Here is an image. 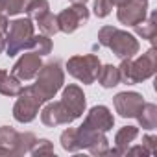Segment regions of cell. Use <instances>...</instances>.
<instances>
[{
	"label": "cell",
	"mask_w": 157,
	"mask_h": 157,
	"mask_svg": "<svg viewBox=\"0 0 157 157\" xmlns=\"http://www.w3.org/2000/svg\"><path fill=\"white\" fill-rule=\"evenodd\" d=\"M37 22V26H39V30H41V33H44V35H48V37H52V35H56L57 32H59V24H57V15H54V13H46V15H43L39 21H35Z\"/></svg>",
	"instance_id": "22"
},
{
	"label": "cell",
	"mask_w": 157,
	"mask_h": 157,
	"mask_svg": "<svg viewBox=\"0 0 157 157\" xmlns=\"http://www.w3.org/2000/svg\"><path fill=\"white\" fill-rule=\"evenodd\" d=\"M98 83L104 87V89H113L120 83V74H118V67L115 65H104L100 67V72H98Z\"/></svg>",
	"instance_id": "17"
},
{
	"label": "cell",
	"mask_w": 157,
	"mask_h": 157,
	"mask_svg": "<svg viewBox=\"0 0 157 157\" xmlns=\"http://www.w3.org/2000/svg\"><path fill=\"white\" fill-rule=\"evenodd\" d=\"M37 137L32 133V131H24V133H19V142H17V155H24V153H30L32 146L35 144Z\"/></svg>",
	"instance_id": "25"
},
{
	"label": "cell",
	"mask_w": 157,
	"mask_h": 157,
	"mask_svg": "<svg viewBox=\"0 0 157 157\" xmlns=\"http://www.w3.org/2000/svg\"><path fill=\"white\" fill-rule=\"evenodd\" d=\"M21 91H22L21 80H17L11 72H6V76L0 80V94L10 96V98H15V96L21 94Z\"/></svg>",
	"instance_id": "18"
},
{
	"label": "cell",
	"mask_w": 157,
	"mask_h": 157,
	"mask_svg": "<svg viewBox=\"0 0 157 157\" xmlns=\"http://www.w3.org/2000/svg\"><path fill=\"white\" fill-rule=\"evenodd\" d=\"M113 2V6H122L124 2H128V0H111Z\"/></svg>",
	"instance_id": "32"
},
{
	"label": "cell",
	"mask_w": 157,
	"mask_h": 157,
	"mask_svg": "<svg viewBox=\"0 0 157 157\" xmlns=\"http://www.w3.org/2000/svg\"><path fill=\"white\" fill-rule=\"evenodd\" d=\"M89 21V10L85 8V4H72L70 8L63 10L57 15V24H59V32L63 33H74L80 26L87 24Z\"/></svg>",
	"instance_id": "7"
},
{
	"label": "cell",
	"mask_w": 157,
	"mask_h": 157,
	"mask_svg": "<svg viewBox=\"0 0 157 157\" xmlns=\"http://www.w3.org/2000/svg\"><path fill=\"white\" fill-rule=\"evenodd\" d=\"M28 4H30V0H0V13L6 17H15L26 11Z\"/></svg>",
	"instance_id": "21"
},
{
	"label": "cell",
	"mask_w": 157,
	"mask_h": 157,
	"mask_svg": "<svg viewBox=\"0 0 157 157\" xmlns=\"http://www.w3.org/2000/svg\"><path fill=\"white\" fill-rule=\"evenodd\" d=\"M139 137L137 126H124L115 135V150H107V155H126L131 142Z\"/></svg>",
	"instance_id": "14"
},
{
	"label": "cell",
	"mask_w": 157,
	"mask_h": 157,
	"mask_svg": "<svg viewBox=\"0 0 157 157\" xmlns=\"http://www.w3.org/2000/svg\"><path fill=\"white\" fill-rule=\"evenodd\" d=\"M30 153L35 155V157H39V155H52L54 153V144L48 139H37L35 144L32 146Z\"/></svg>",
	"instance_id": "27"
},
{
	"label": "cell",
	"mask_w": 157,
	"mask_h": 157,
	"mask_svg": "<svg viewBox=\"0 0 157 157\" xmlns=\"http://www.w3.org/2000/svg\"><path fill=\"white\" fill-rule=\"evenodd\" d=\"M113 105H115V111L122 118H135L137 113L140 111V107L144 105V98H142L140 93L124 91V93H118L113 98Z\"/></svg>",
	"instance_id": "8"
},
{
	"label": "cell",
	"mask_w": 157,
	"mask_h": 157,
	"mask_svg": "<svg viewBox=\"0 0 157 157\" xmlns=\"http://www.w3.org/2000/svg\"><path fill=\"white\" fill-rule=\"evenodd\" d=\"M35 54L39 56H48L52 52V39L44 33L41 35H33V41H32V46H30Z\"/></svg>",
	"instance_id": "24"
},
{
	"label": "cell",
	"mask_w": 157,
	"mask_h": 157,
	"mask_svg": "<svg viewBox=\"0 0 157 157\" xmlns=\"http://www.w3.org/2000/svg\"><path fill=\"white\" fill-rule=\"evenodd\" d=\"M41 122L48 128H57V126H68L74 122L72 115L65 107V104L59 102H50L41 109Z\"/></svg>",
	"instance_id": "9"
},
{
	"label": "cell",
	"mask_w": 157,
	"mask_h": 157,
	"mask_svg": "<svg viewBox=\"0 0 157 157\" xmlns=\"http://www.w3.org/2000/svg\"><path fill=\"white\" fill-rule=\"evenodd\" d=\"M8 26H10L8 17L0 13V54L6 50V33H8Z\"/></svg>",
	"instance_id": "29"
},
{
	"label": "cell",
	"mask_w": 157,
	"mask_h": 157,
	"mask_svg": "<svg viewBox=\"0 0 157 157\" xmlns=\"http://www.w3.org/2000/svg\"><path fill=\"white\" fill-rule=\"evenodd\" d=\"M93 11H94V15L98 19H105L113 11V2H111V0H94Z\"/></svg>",
	"instance_id": "28"
},
{
	"label": "cell",
	"mask_w": 157,
	"mask_h": 157,
	"mask_svg": "<svg viewBox=\"0 0 157 157\" xmlns=\"http://www.w3.org/2000/svg\"><path fill=\"white\" fill-rule=\"evenodd\" d=\"M83 124L89 126L91 129L107 133V131L113 129V126H115V117H113V113L109 111V107H105V105H94V107L89 109V113H87Z\"/></svg>",
	"instance_id": "13"
},
{
	"label": "cell",
	"mask_w": 157,
	"mask_h": 157,
	"mask_svg": "<svg viewBox=\"0 0 157 157\" xmlns=\"http://www.w3.org/2000/svg\"><path fill=\"white\" fill-rule=\"evenodd\" d=\"M107 48H111V52L120 57V59H128V57H133L135 54H139V41L135 39L133 33L126 32V30H118L115 28L111 37H109V43H107Z\"/></svg>",
	"instance_id": "6"
},
{
	"label": "cell",
	"mask_w": 157,
	"mask_h": 157,
	"mask_svg": "<svg viewBox=\"0 0 157 157\" xmlns=\"http://www.w3.org/2000/svg\"><path fill=\"white\" fill-rule=\"evenodd\" d=\"M46 102L43 100V96L37 93V89L33 85L22 87V91L17 96V102L13 105V118L21 124H30L32 120H35L39 109Z\"/></svg>",
	"instance_id": "4"
},
{
	"label": "cell",
	"mask_w": 157,
	"mask_h": 157,
	"mask_svg": "<svg viewBox=\"0 0 157 157\" xmlns=\"http://www.w3.org/2000/svg\"><path fill=\"white\" fill-rule=\"evenodd\" d=\"M135 33L142 39H148V41H155V35H157V26H155V13L150 15V19L146 21H140L133 26Z\"/></svg>",
	"instance_id": "19"
},
{
	"label": "cell",
	"mask_w": 157,
	"mask_h": 157,
	"mask_svg": "<svg viewBox=\"0 0 157 157\" xmlns=\"http://www.w3.org/2000/svg\"><path fill=\"white\" fill-rule=\"evenodd\" d=\"M100 59L94 54H85V56H72L67 61V72L76 78L83 85H91L96 82L98 72H100Z\"/></svg>",
	"instance_id": "5"
},
{
	"label": "cell",
	"mask_w": 157,
	"mask_h": 157,
	"mask_svg": "<svg viewBox=\"0 0 157 157\" xmlns=\"http://www.w3.org/2000/svg\"><path fill=\"white\" fill-rule=\"evenodd\" d=\"M63 83H65V70L61 67V61L54 59V61H48L46 65H43L39 68L33 87L43 96V100L48 102L63 89Z\"/></svg>",
	"instance_id": "2"
},
{
	"label": "cell",
	"mask_w": 157,
	"mask_h": 157,
	"mask_svg": "<svg viewBox=\"0 0 157 157\" xmlns=\"http://www.w3.org/2000/svg\"><path fill=\"white\" fill-rule=\"evenodd\" d=\"M35 35V24L26 17V19H15L8 26L6 33V56L13 57L21 54L22 50L32 46Z\"/></svg>",
	"instance_id": "3"
},
{
	"label": "cell",
	"mask_w": 157,
	"mask_h": 157,
	"mask_svg": "<svg viewBox=\"0 0 157 157\" xmlns=\"http://www.w3.org/2000/svg\"><path fill=\"white\" fill-rule=\"evenodd\" d=\"M70 2H72V4H87L89 0H70Z\"/></svg>",
	"instance_id": "33"
},
{
	"label": "cell",
	"mask_w": 157,
	"mask_h": 157,
	"mask_svg": "<svg viewBox=\"0 0 157 157\" xmlns=\"http://www.w3.org/2000/svg\"><path fill=\"white\" fill-rule=\"evenodd\" d=\"M4 76H6V70H2V68H0V80H2Z\"/></svg>",
	"instance_id": "34"
},
{
	"label": "cell",
	"mask_w": 157,
	"mask_h": 157,
	"mask_svg": "<svg viewBox=\"0 0 157 157\" xmlns=\"http://www.w3.org/2000/svg\"><path fill=\"white\" fill-rule=\"evenodd\" d=\"M48 11H50L48 0H30V4L26 6V15L30 21H39Z\"/></svg>",
	"instance_id": "23"
},
{
	"label": "cell",
	"mask_w": 157,
	"mask_h": 157,
	"mask_svg": "<svg viewBox=\"0 0 157 157\" xmlns=\"http://www.w3.org/2000/svg\"><path fill=\"white\" fill-rule=\"evenodd\" d=\"M148 15V0H128L122 6H118L117 19L120 24L135 26L137 22L144 21Z\"/></svg>",
	"instance_id": "10"
},
{
	"label": "cell",
	"mask_w": 157,
	"mask_h": 157,
	"mask_svg": "<svg viewBox=\"0 0 157 157\" xmlns=\"http://www.w3.org/2000/svg\"><path fill=\"white\" fill-rule=\"evenodd\" d=\"M126 153H142V155H150V153H148V150H146L144 146H133V148L129 146Z\"/></svg>",
	"instance_id": "31"
},
{
	"label": "cell",
	"mask_w": 157,
	"mask_h": 157,
	"mask_svg": "<svg viewBox=\"0 0 157 157\" xmlns=\"http://www.w3.org/2000/svg\"><path fill=\"white\" fill-rule=\"evenodd\" d=\"M155 70H157V50L155 48H150L137 59L133 57L122 59V63L118 65L120 82H124L126 85L146 82L148 78L155 74Z\"/></svg>",
	"instance_id": "1"
},
{
	"label": "cell",
	"mask_w": 157,
	"mask_h": 157,
	"mask_svg": "<svg viewBox=\"0 0 157 157\" xmlns=\"http://www.w3.org/2000/svg\"><path fill=\"white\" fill-rule=\"evenodd\" d=\"M142 146L148 150L150 155H153V153L157 151V137H153V135H144V137H142Z\"/></svg>",
	"instance_id": "30"
},
{
	"label": "cell",
	"mask_w": 157,
	"mask_h": 157,
	"mask_svg": "<svg viewBox=\"0 0 157 157\" xmlns=\"http://www.w3.org/2000/svg\"><path fill=\"white\" fill-rule=\"evenodd\" d=\"M41 67H43L41 56L35 54V52H26V54H22L17 59V63L11 68V74L21 82H30V80H33V78L37 76Z\"/></svg>",
	"instance_id": "11"
},
{
	"label": "cell",
	"mask_w": 157,
	"mask_h": 157,
	"mask_svg": "<svg viewBox=\"0 0 157 157\" xmlns=\"http://www.w3.org/2000/svg\"><path fill=\"white\" fill-rule=\"evenodd\" d=\"M59 142H61V148L65 151H70V153H76V151H80V140H78V131L76 128H67L61 137H59Z\"/></svg>",
	"instance_id": "20"
},
{
	"label": "cell",
	"mask_w": 157,
	"mask_h": 157,
	"mask_svg": "<svg viewBox=\"0 0 157 157\" xmlns=\"http://www.w3.org/2000/svg\"><path fill=\"white\" fill-rule=\"evenodd\" d=\"M61 102L65 104V107L68 109V113L72 115V118H80L83 113H85V107H87V100H85V94L82 91L80 85H67L63 87V93H61Z\"/></svg>",
	"instance_id": "12"
},
{
	"label": "cell",
	"mask_w": 157,
	"mask_h": 157,
	"mask_svg": "<svg viewBox=\"0 0 157 157\" xmlns=\"http://www.w3.org/2000/svg\"><path fill=\"white\" fill-rule=\"evenodd\" d=\"M19 131L10 126H0V155H17Z\"/></svg>",
	"instance_id": "15"
},
{
	"label": "cell",
	"mask_w": 157,
	"mask_h": 157,
	"mask_svg": "<svg viewBox=\"0 0 157 157\" xmlns=\"http://www.w3.org/2000/svg\"><path fill=\"white\" fill-rule=\"evenodd\" d=\"M135 118L139 120V126L142 129H155L157 128V105L144 102V105L140 107Z\"/></svg>",
	"instance_id": "16"
},
{
	"label": "cell",
	"mask_w": 157,
	"mask_h": 157,
	"mask_svg": "<svg viewBox=\"0 0 157 157\" xmlns=\"http://www.w3.org/2000/svg\"><path fill=\"white\" fill-rule=\"evenodd\" d=\"M93 155H107V150H109V140H107V137H105V133H100L94 140H93V144L87 148Z\"/></svg>",
	"instance_id": "26"
}]
</instances>
